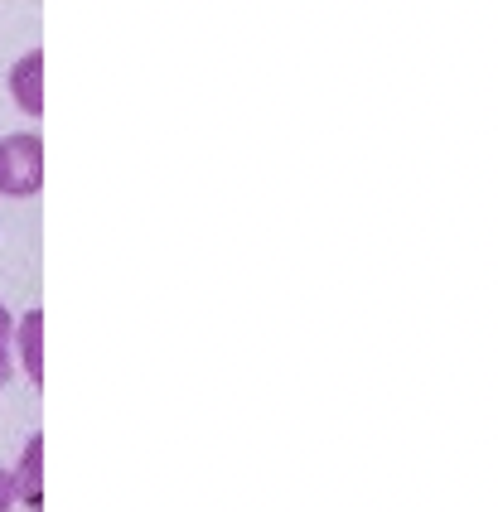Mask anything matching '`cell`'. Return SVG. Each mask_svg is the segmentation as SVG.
Returning a JSON list of instances; mask_svg holds the SVG:
<instances>
[{"instance_id": "cell-4", "label": "cell", "mask_w": 498, "mask_h": 512, "mask_svg": "<svg viewBox=\"0 0 498 512\" xmlns=\"http://www.w3.org/2000/svg\"><path fill=\"white\" fill-rule=\"evenodd\" d=\"M15 358H20V368L30 382H44V310H25L20 314V324H15Z\"/></svg>"}, {"instance_id": "cell-5", "label": "cell", "mask_w": 498, "mask_h": 512, "mask_svg": "<svg viewBox=\"0 0 498 512\" xmlns=\"http://www.w3.org/2000/svg\"><path fill=\"white\" fill-rule=\"evenodd\" d=\"M10 372H15V353H10V343H0V392H5Z\"/></svg>"}, {"instance_id": "cell-2", "label": "cell", "mask_w": 498, "mask_h": 512, "mask_svg": "<svg viewBox=\"0 0 498 512\" xmlns=\"http://www.w3.org/2000/svg\"><path fill=\"white\" fill-rule=\"evenodd\" d=\"M10 97L25 116H44V49H30L10 63Z\"/></svg>"}, {"instance_id": "cell-7", "label": "cell", "mask_w": 498, "mask_h": 512, "mask_svg": "<svg viewBox=\"0 0 498 512\" xmlns=\"http://www.w3.org/2000/svg\"><path fill=\"white\" fill-rule=\"evenodd\" d=\"M10 334H15V319H10V310L0 305V343H10Z\"/></svg>"}, {"instance_id": "cell-3", "label": "cell", "mask_w": 498, "mask_h": 512, "mask_svg": "<svg viewBox=\"0 0 498 512\" xmlns=\"http://www.w3.org/2000/svg\"><path fill=\"white\" fill-rule=\"evenodd\" d=\"M10 493H15V503H25L30 512L44 508V435H30L25 455H20L15 474H10Z\"/></svg>"}, {"instance_id": "cell-1", "label": "cell", "mask_w": 498, "mask_h": 512, "mask_svg": "<svg viewBox=\"0 0 498 512\" xmlns=\"http://www.w3.org/2000/svg\"><path fill=\"white\" fill-rule=\"evenodd\" d=\"M44 189V141L39 131H15L0 141V194L34 199Z\"/></svg>"}, {"instance_id": "cell-6", "label": "cell", "mask_w": 498, "mask_h": 512, "mask_svg": "<svg viewBox=\"0 0 498 512\" xmlns=\"http://www.w3.org/2000/svg\"><path fill=\"white\" fill-rule=\"evenodd\" d=\"M10 503H15V493H10V474L0 469V512H10Z\"/></svg>"}]
</instances>
